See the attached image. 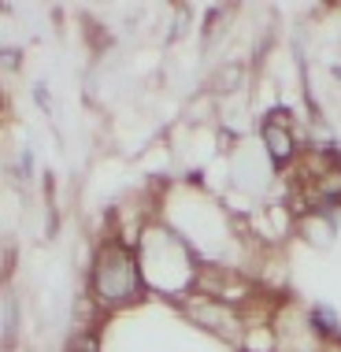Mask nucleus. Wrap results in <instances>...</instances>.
Instances as JSON below:
<instances>
[{"instance_id": "f257e3e1", "label": "nucleus", "mask_w": 341, "mask_h": 352, "mask_svg": "<svg viewBox=\"0 0 341 352\" xmlns=\"http://www.w3.org/2000/svg\"><path fill=\"white\" fill-rule=\"evenodd\" d=\"M145 278H141L138 252L126 241H104L89 263V300L104 311H119L141 300Z\"/></svg>"}, {"instance_id": "f03ea898", "label": "nucleus", "mask_w": 341, "mask_h": 352, "mask_svg": "<svg viewBox=\"0 0 341 352\" xmlns=\"http://www.w3.org/2000/svg\"><path fill=\"white\" fill-rule=\"evenodd\" d=\"M263 148H267V156L274 164H289V160L297 156V134H293V126L282 119V111L263 122Z\"/></svg>"}]
</instances>
